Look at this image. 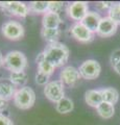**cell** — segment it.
Returning a JSON list of instances; mask_svg holds the SVG:
<instances>
[{
    "label": "cell",
    "instance_id": "44dd1931",
    "mask_svg": "<svg viewBox=\"0 0 120 125\" xmlns=\"http://www.w3.org/2000/svg\"><path fill=\"white\" fill-rule=\"evenodd\" d=\"M9 79L13 83L16 87H25L26 83L28 80L27 74H26L24 71L21 72H11L10 74V78Z\"/></svg>",
    "mask_w": 120,
    "mask_h": 125
},
{
    "label": "cell",
    "instance_id": "cb8c5ba5",
    "mask_svg": "<svg viewBox=\"0 0 120 125\" xmlns=\"http://www.w3.org/2000/svg\"><path fill=\"white\" fill-rule=\"evenodd\" d=\"M110 62L114 71L120 75V49H117L111 54Z\"/></svg>",
    "mask_w": 120,
    "mask_h": 125
},
{
    "label": "cell",
    "instance_id": "8992f818",
    "mask_svg": "<svg viewBox=\"0 0 120 125\" xmlns=\"http://www.w3.org/2000/svg\"><path fill=\"white\" fill-rule=\"evenodd\" d=\"M1 31L3 36L11 41L20 40L24 37V27H23V25H21V23L13 20L3 23Z\"/></svg>",
    "mask_w": 120,
    "mask_h": 125
},
{
    "label": "cell",
    "instance_id": "9c48e42d",
    "mask_svg": "<svg viewBox=\"0 0 120 125\" xmlns=\"http://www.w3.org/2000/svg\"><path fill=\"white\" fill-rule=\"evenodd\" d=\"M71 34L75 40L82 43H89L94 39V32L89 30L82 22H75L71 26Z\"/></svg>",
    "mask_w": 120,
    "mask_h": 125
},
{
    "label": "cell",
    "instance_id": "d6986e66",
    "mask_svg": "<svg viewBox=\"0 0 120 125\" xmlns=\"http://www.w3.org/2000/svg\"><path fill=\"white\" fill-rule=\"evenodd\" d=\"M73 108H74L73 101L71 99L67 98V97H64L63 99H61L60 101H57L55 103V109L60 114H68V113H71L73 111Z\"/></svg>",
    "mask_w": 120,
    "mask_h": 125
},
{
    "label": "cell",
    "instance_id": "8fae6325",
    "mask_svg": "<svg viewBox=\"0 0 120 125\" xmlns=\"http://www.w3.org/2000/svg\"><path fill=\"white\" fill-rule=\"evenodd\" d=\"M117 27L118 25L111 18L104 17V18H101V21L99 23V26L97 28L96 33L101 38H109L116 33Z\"/></svg>",
    "mask_w": 120,
    "mask_h": 125
},
{
    "label": "cell",
    "instance_id": "ffe728a7",
    "mask_svg": "<svg viewBox=\"0 0 120 125\" xmlns=\"http://www.w3.org/2000/svg\"><path fill=\"white\" fill-rule=\"evenodd\" d=\"M96 111H97L98 115L103 119H111L115 114L114 105L108 102H102L101 104H99Z\"/></svg>",
    "mask_w": 120,
    "mask_h": 125
},
{
    "label": "cell",
    "instance_id": "83f0119b",
    "mask_svg": "<svg viewBox=\"0 0 120 125\" xmlns=\"http://www.w3.org/2000/svg\"><path fill=\"white\" fill-rule=\"evenodd\" d=\"M0 125H14V124L9 117L0 114Z\"/></svg>",
    "mask_w": 120,
    "mask_h": 125
},
{
    "label": "cell",
    "instance_id": "f1b7e54d",
    "mask_svg": "<svg viewBox=\"0 0 120 125\" xmlns=\"http://www.w3.org/2000/svg\"><path fill=\"white\" fill-rule=\"evenodd\" d=\"M6 107H7V101L0 98V113H2L4 109H6Z\"/></svg>",
    "mask_w": 120,
    "mask_h": 125
},
{
    "label": "cell",
    "instance_id": "ac0fdd59",
    "mask_svg": "<svg viewBox=\"0 0 120 125\" xmlns=\"http://www.w3.org/2000/svg\"><path fill=\"white\" fill-rule=\"evenodd\" d=\"M41 36L46 42H48L49 44L56 43L60 39L61 30H60V28H42Z\"/></svg>",
    "mask_w": 120,
    "mask_h": 125
},
{
    "label": "cell",
    "instance_id": "5b68a950",
    "mask_svg": "<svg viewBox=\"0 0 120 125\" xmlns=\"http://www.w3.org/2000/svg\"><path fill=\"white\" fill-rule=\"evenodd\" d=\"M78 71L82 78L87 80H93L99 76L100 72H101V66L97 61L88 60L85 61L79 66Z\"/></svg>",
    "mask_w": 120,
    "mask_h": 125
},
{
    "label": "cell",
    "instance_id": "f546056e",
    "mask_svg": "<svg viewBox=\"0 0 120 125\" xmlns=\"http://www.w3.org/2000/svg\"><path fill=\"white\" fill-rule=\"evenodd\" d=\"M2 64H3V56H2L1 52H0V67L2 66Z\"/></svg>",
    "mask_w": 120,
    "mask_h": 125
},
{
    "label": "cell",
    "instance_id": "d4e9b609",
    "mask_svg": "<svg viewBox=\"0 0 120 125\" xmlns=\"http://www.w3.org/2000/svg\"><path fill=\"white\" fill-rule=\"evenodd\" d=\"M49 75H47V74H44V73H42V72H37L36 74V83L37 84L39 85H45L49 83Z\"/></svg>",
    "mask_w": 120,
    "mask_h": 125
},
{
    "label": "cell",
    "instance_id": "484cf974",
    "mask_svg": "<svg viewBox=\"0 0 120 125\" xmlns=\"http://www.w3.org/2000/svg\"><path fill=\"white\" fill-rule=\"evenodd\" d=\"M64 9V3L60 1H49V9L48 11L59 14L60 11Z\"/></svg>",
    "mask_w": 120,
    "mask_h": 125
},
{
    "label": "cell",
    "instance_id": "30bf717a",
    "mask_svg": "<svg viewBox=\"0 0 120 125\" xmlns=\"http://www.w3.org/2000/svg\"><path fill=\"white\" fill-rule=\"evenodd\" d=\"M68 15L72 20L82 22L85 16L88 14V3L85 1H75L68 5Z\"/></svg>",
    "mask_w": 120,
    "mask_h": 125
},
{
    "label": "cell",
    "instance_id": "9a60e30c",
    "mask_svg": "<svg viewBox=\"0 0 120 125\" xmlns=\"http://www.w3.org/2000/svg\"><path fill=\"white\" fill-rule=\"evenodd\" d=\"M85 100L88 105L95 108H97L98 105L103 102L100 90H88L85 93Z\"/></svg>",
    "mask_w": 120,
    "mask_h": 125
},
{
    "label": "cell",
    "instance_id": "4fadbf2b",
    "mask_svg": "<svg viewBox=\"0 0 120 125\" xmlns=\"http://www.w3.org/2000/svg\"><path fill=\"white\" fill-rule=\"evenodd\" d=\"M16 92H17L16 85L10 79L0 80V98L9 101L10 99L14 98Z\"/></svg>",
    "mask_w": 120,
    "mask_h": 125
},
{
    "label": "cell",
    "instance_id": "3957f363",
    "mask_svg": "<svg viewBox=\"0 0 120 125\" xmlns=\"http://www.w3.org/2000/svg\"><path fill=\"white\" fill-rule=\"evenodd\" d=\"M14 104L20 109H28L36 102V93L29 87H23L17 90L14 96Z\"/></svg>",
    "mask_w": 120,
    "mask_h": 125
},
{
    "label": "cell",
    "instance_id": "277c9868",
    "mask_svg": "<svg viewBox=\"0 0 120 125\" xmlns=\"http://www.w3.org/2000/svg\"><path fill=\"white\" fill-rule=\"evenodd\" d=\"M64 88V83L61 80L49 81L44 87V95L51 102L56 103L57 101H60L65 97Z\"/></svg>",
    "mask_w": 120,
    "mask_h": 125
},
{
    "label": "cell",
    "instance_id": "7402d4cb",
    "mask_svg": "<svg viewBox=\"0 0 120 125\" xmlns=\"http://www.w3.org/2000/svg\"><path fill=\"white\" fill-rule=\"evenodd\" d=\"M29 11L36 14H46L49 9V1H33L28 5Z\"/></svg>",
    "mask_w": 120,
    "mask_h": 125
},
{
    "label": "cell",
    "instance_id": "5bb4252c",
    "mask_svg": "<svg viewBox=\"0 0 120 125\" xmlns=\"http://www.w3.org/2000/svg\"><path fill=\"white\" fill-rule=\"evenodd\" d=\"M61 23L62 19L60 15L52 13V11H47L46 14H44L43 19H42L43 28H59Z\"/></svg>",
    "mask_w": 120,
    "mask_h": 125
},
{
    "label": "cell",
    "instance_id": "e0dca14e",
    "mask_svg": "<svg viewBox=\"0 0 120 125\" xmlns=\"http://www.w3.org/2000/svg\"><path fill=\"white\" fill-rule=\"evenodd\" d=\"M102 95L103 102H108L110 104H116L119 100V93L116 89L114 88H106L100 90Z\"/></svg>",
    "mask_w": 120,
    "mask_h": 125
},
{
    "label": "cell",
    "instance_id": "603a6c76",
    "mask_svg": "<svg viewBox=\"0 0 120 125\" xmlns=\"http://www.w3.org/2000/svg\"><path fill=\"white\" fill-rule=\"evenodd\" d=\"M109 18H111L116 24H120V2L113 3L111 6V9L109 10Z\"/></svg>",
    "mask_w": 120,
    "mask_h": 125
},
{
    "label": "cell",
    "instance_id": "ba28073f",
    "mask_svg": "<svg viewBox=\"0 0 120 125\" xmlns=\"http://www.w3.org/2000/svg\"><path fill=\"white\" fill-rule=\"evenodd\" d=\"M0 6L11 16L26 17L29 14L28 5L20 1H0Z\"/></svg>",
    "mask_w": 120,
    "mask_h": 125
},
{
    "label": "cell",
    "instance_id": "7a4b0ae2",
    "mask_svg": "<svg viewBox=\"0 0 120 125\" xmlns=\"http://www.w3.org/2000/svg\"><path fill=\"white\" fill-rule=\"evenodd\" d=\"M27 58L20 51H11L3 57L2 66L11 72H21L27 68Z\"/></svg>",
    "mask_w": 120,
    "mask_h": 125
},
{
    "label": "cell",
    "instance_id": "2e32d148",
    "mask_svg": "<svg viewBox=\"0 0 120 125\" xmlns=\"http://www.w3.org/2000/svg\"><path fill=\"white\" fill-rule=\"evenodd\" d=\"M36 62H37V64H38V71L39 72H42V73H44V74H47V75H49V76L51 75L53 72H55V66H52L49 62H47V61L45 60L44 55H43V52L40 53L37 56Z\"/></svg>",
    "mask_w": 120,
    "mask_h": 125
},
{
    "label": "cell",
    "instance_id": "7c38bea8",
    "mask_svg": "<svg viewBox=\"0 0 120 125\" xmlns=\"http://www.w3.org/2000/svg\"><path fill=\"white\" fill-rule=\"evenodd\" d=\"M100 21H101V17H100L98 13H96V11H88V14L83 19L82 23L92 32H96Z\"/></svg>",
    "mask_w": 120,
    "mask_h": 125
},
{
    "label": "cell",
    "instance_id": "52a82bcc",
    "mask_svg": "<svg viewBox=\"0 0 120 125\" xmlns=\"http://www.w3.org/2000/svg\"><path fill=\"white\" fill-rule=\"evenodd\" d=\"M61 81L64 83V85H68L70 88H74L78 84V83L82 79V76L79 74L78 69H76L73 66H67L63 68L61 71Z\"/></svg>",
    "mask_w": 120,
    "mask_h": 125
},
{
    "label": "cell",
    "instance_id": "6da1fadb",
    "mask_svg": "<svg viewBox=\"0 0 120 125\" xmlns=\"http://www.w3.org/2000/svg\"><path fill=\"white\" fill-rule=\"evenodd\" d=\"M69 54L70 51L68 47L63 43L59 42L48 44L43 51L44 58L55 68L66 65V62L69 60Z\"/></svg>",
    "mask_w": 120,
    "mask_h": 125
},
{
    "label": "cell",
    "instance_id": "4316f807",
    "mask_svg": "<svg viewBox=\"0 0 120 125\" xmlns=\"http://www.w3.org/2000/svg\"><path fill=\"white\" fill-rule=\"evenodd\" d=\"M112 4H113L112 2H107V1L104 2V1H101V2H97V3H96V7H97V9H99L100 10H109L111 9Z\"/></svg>",
    "mask_w": 120,
    "mask_h": 125
}]
</instances>
